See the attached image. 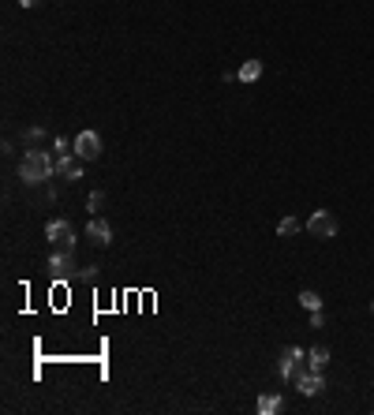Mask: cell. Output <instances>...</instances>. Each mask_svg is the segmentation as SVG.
<instances>
[{
	"label": "cell",
	"instance_id": "19",
	"mask_svg": "<svg viewBox=\"0 0 374 415\" xmlns=\"http://www.w3.org/2000/svg\"><path fill=\"white\" fill-rule=\"evenodd\" d=\"M326 326V315L322 310H311V329H322Z\"/></svg>",
	"mask_w": 374,
	"mask_h": 415
},
{
	"label": "cell",
	"instance_id": "9",
	"mask_svg": "<svg viewBox=\"0 0 374 415\" xmlns=\"http://www.w3.org/2000/svg\"><path fill=\"white\" fill-rule=\"evenodd\" d=\"M296 389H300L303 397H318V393H322V389H326V378H322V370H307L303 378L296 382Z\"/></svg>",
	"mask_w": 374,
	"mask_h": 415
},
{
	"label": "cell",
	"instance_id": "1",
	"mask_svg": "<svg viewBox=\"0 0 374 415\" xmlns=\"http://www.w3.org/2000/svg\"><path fill=\"white\" fill-rule=\"evenodd\" d=\"M57 176V161L49 158L45 150H26L23 153V161H19V180L26 187H38V184H45V180Z\"/></svg>",
	"mask_w": 374,
	"mask_h": 415
},
{
	"label": "cell",
	"instance_id": "15",
	"mask_svg": "<svg viewBox=\"0 0 374 415\" xmlns=\"http://www.w3.org/2000/svg\"><path fill=\"white\" fill-rule=\"evenodd\" d=\"M296 232H300V221H296V217H285V221L277 225V236H296Z\"/></svg>",
	"mask_w": 374,
	"mask_h": 415
},
{
	"label": "cell",
	"instance_id": "16",
	"mask_svg": "<svg viewBox=\"0 0 374 415\" xmlns=\"http://www.w3.org/2000/svg\"><path fill=\"white\" fill-rule=\"evenodd\" d=\"M52 150H57V158H64V153H75V142H68L64 135L52 139Z\"/></svg>",
	"mask_w": 374,
	"mask_h": 415
},
{
	"label": "cell",
	"instance_id": "7",
	"mask_svg": "<svg viewBox=\"0 0 374 415\" xmlns=\"http://www.w3.org/2000/svg\"><path fill=\"white\" fill-rule=\"evenodd\" d=\"M86 240L94 243V247H109V243H113V225L105 221V217L94 214L90 225H86Z\"/></svg>",
	"mask_w": 374,
	"mask_h": 415
},
{
	"label": "cell",
	"instance_id": "5",
	"mask_svg": "<svg viewBox=\"0 0 374 415\" xmlns=\"http://www.w3.org/2000/svg\"><path fill=\"white\" fill-rule=\"evenodd\" d=\"M45 240L52 243V247H75V228H72V221L52 217V221L45 225Z\"/></svg>",
	"mask_w": 374,
	"mask_h": 415
},
{
	"label": "cell",
	"instance_id": "4",
	"mask_svg": "<svg viewBox=\"0 0 374 415\" xmlns=\"http://www.w3.org/2000/svg\"><path fill=\"white\" fill-rule=\"evenodd\" d=\"M307 232H311L314 240H333L337 236V217H333L329 210H314L311 217H307Z\"/></svg>",
	"mask_w": 374,
	"mask_h": 415
},
{
	"label": "cell",
	"instance_id": "18",
	"mask_svg": "<svg viewBox=\"0 0 374 415\" xmlns=\"http://www.w3.org/2000/svg\"><path fill=\"white\" fill-rule=\"evenodd\" d=\"M94 277H98V266H83V269H79V274H75V281H94Z\"/></svg>",
	"mask_w": 374,
	"mask_h": 415
},
{
	"label": "cell",
	"instance_id": "10",
	"mask_svg": "<svg viewBox=\"0 0 374 415\" xmlns=\"http://www.w3.org/2000/svg\"><path fill=\"white\" fill-rule=\"evenodd\" d=\"M259 75H262V60H247V64H239L236 79H239V83H255Z\"/></svg>",
	"mask_w": 374,
	"mask_h": 415
},
{
	"label": "cell",
	"instance_id": "17",
	"mask_svg": "<svg viewBox=\"0 0 374 415\" xmlns=\"http://www.w3.org/2000/svg\"><path fill=\"white\" fill-rule=\"evenodd\" d=\"M86 206H90V214H98V210H101V206H105V191H94Z\"/></svg>",
	"mask_w": 374,
	"mask_h": 415
},
{
	"label": "cell",
	"instance_id": "2",
	"mask_svg": "<svg viewBox=\"0 0 374 415\" xmlns=\"http://www.w3.org/2000/svg\"><path fill=\"white\" fill-rule=\"evenodd\" d=\"M303 359H307V352L303 348H285L280 352V359H277V374H280V382H288V385H296L303 374H307V367H303Z\"/></svg>",
	"mask_w": 374,
	"mask_h": 415
},
{
	"label": "cell",
	"instance_id": "13",
	"mask_svg": "<svg viewBox=\"0 0 374 415\" xmlns=\"http://www.w3.org/2000/svg\"><path fill=\"white\" fill-rule=\"evenodd\" d=\"M300 303H303L307 310H322V296H318L314 288H303V292H300Z\"/></svg>",
	"mask_w": 374,
	"mask_h": 415
},
{
	"label": "cell",
	"instance_id": "11",
	"mask_svg": "<svg viewBox=\"0 0 374 415\" xmlns=\"http://www.w3.org/2000/svg\"><path fill=\"white\" fill-rule=\"evenodd\" d=\"M280 404H285L280 393H262L259 397V415H273V411H280Z\"/></svg>",
	"mask_w": 374,
	"mask_h": 415
},
{
	"label": "cell",
	"instance_id": "6",
	"mask_svg": "<svg viewBox=\"0 0 374 415\" xmlns=\"http://www.w3.org/2000/svg\"><path fill=\"white\" fill-rule=\"evenodd\" d=\"M75 153L83 161H98L101 158V135L98 131H79L75 135Z\"/></svg>",
	"mask_w": 374,
	"mask_h": 415
},
{
	"label": "cell",
	"instance_id": "14",
	"mask_svg": "<svg viewBox=\"0 0 374 415\" xmlns=\"http://www.w3.org/2000/svg\"><path fill=\"white\" fill-rule=\"evenodd\" d=\"M42 139H45V127H26V131H23V142L30 150H38V142H42Z\"/></svg>",
	"mask_w": 374,
	"mask_h": 415
},
{
	"label": "cell",
	"instance_id": "12",
	"mask_svg": "<svg viewBox=\"0 0 374 415\" xmlns=\"http://www.w3.org/2000/svg\"><path fill=\"white\" fill-rule=\"evenodd\" d=\"M326 363H329L326 348H311V352H307V367H311V370H326Z\"/></svg>",
	"mask_w": 374,
	"mask_h": 415
},
{
	"label": "cell",
	"instance_id": "3",
	"mask_svg": "<svg viewBox=\"0 0 374 415\" xmlns=\"http://www.w3.org/2000/svg\"><path fill=\"white\" fill-rule=\"evenodd\" d=\"M49 274L57 281H75L79 262H75V247H52L49 255Z\"/></svg>",
	"mask_w": 374,
	"mask_h": 415
},
{
	"label": "cell",
	"instance_id": "20",
	"mask_svg": "<svg viewBox=\"0 0 374 415\" xmlns=\"http://www.w3.org/2000/svg\"><path fill=\"white\" fill-rule=\"evenodd\" d=\"M42 0H19V8H38Z\"/></svg>",
	"mask_w": 374,
	"mask_h": 415
},
{
	"label": "cell",
	"instance_id": "8",
	"mask_svg": "<svg viewBox=\"0 0 374 415\" xmlns=\"http://www.w3.org/2000/svg\"><path fill=\"white\" fill-rule=\"evenodd\" d=\"M83 168H86V161L79 158V153H64V158H57V176L60 180H83Z\"/></svg>",
	"mask_w": 374,
	"mask_h": 415
}]
</instances>
